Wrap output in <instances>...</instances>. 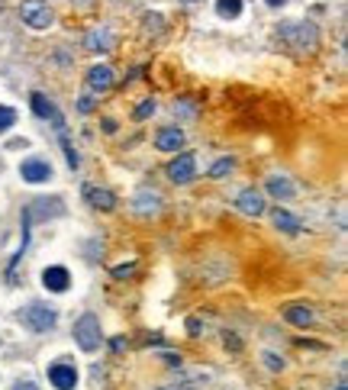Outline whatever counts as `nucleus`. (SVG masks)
Instances as JSON below:
<instances>
[{
	"mask_svg": "<svg viewBox=\"0 0 348 390\" xmlns=\"http://www.w3.org/2000/svg\"><path fill=\"white\" fill-rule=\"evenodd\" d=\"M87 87L91 91H110L113 87V68L110 65H94L91 71H87Z\"/></svg>",
	"mask_w": 348,
	"mask_h": 390,
	"instance_id": "9d476101",
	"label": "nucleus"
},
{
	"mask_svg": "<svg viewBox=\"0 0 348 390\" xmlns=\"http://www.w3.org/2000/svg\"><path fill=\"white\" fill-rule=\"evenodd\" d=\"M268 4H271V7H281V4H284V0H268Z\"/></svg>",
	"mask_w": 348,
	"mask_h": 390,
	"instance_id": "393cba45",
	"label": "nucleus"
},
{
	"mask_svg": "<svg viewBox=\"0 0 348 390\" xmlns=\"http://www.w3.org/2000/svg\"><path fill=\"white\" fill-rule=\"evenodd\" d=\"M84 197H87V203L97 207V210H113L116 207V197H113L110 190H97V188H91V184L84 188Z\"/></svg>",
	"mask_w": 348,
	"mask_h": 390,
	"instance_id": "f8f14e48",
	"label": "nucleus"
},
{
	"mask_svg": "<svg viewBox=\"0 0 348 390\" xmlns=\"http://www.w3.org/2000/svg\"><path fill=\"white\" fill-rule=\"evenodd\" d=\"M278 36L293 52H316V45H320V33L313 23H281Z\"/></svg>",
	"mask_w": 348,
	"mask_h": 390,
	"instance_id": "f03ea898",
	"label": "nucleus"
},
{
	"mask_svg": "<svg viewBox=\"0 0 348 390\" xmlns=\"http://www.w3.org/2000/svg\"><path fill=\"white\" fill-rule=\"evenodd\" d=\"M236 207L242 210V213H249V216H261V213H265V197L258 194L255 188H249V190H242V194H239Z\"/></svg>",
	"mask_w": 348,
	"mask_h": 390,
	"instance_id": "9b49d317",
	"label": "nucleus"
},
{
	"mask_svg": "<svg viewBox=\"0 0 348 390\" xmlns=\"http://www.w3.org/2000/svg\"><path fill=\"white\" fill-rule=\"evenodd\" d=\"M335 390H345V387H335Z\"/></svg>",
	"mask_w": 348,
	"mask_h": 390,
	"instance_id": "bb28decb",
	"label": "nucleus"
},
{
	"mask_svg": "<svg viewBox=\"0 0 348 390\" xmlns=\"http://www.w3.org/2000/svg\"><path fill=\"white\" fill-rule=\"evenodd\" d=\"M216 13L223 20H236L242 13V0H216Z\"/></svg>",
	"mask_w": 348,
	"mask_h": 390,
	"instance_id": "a211bd4d",
	"label": "nucleus"
},
{
	"mask_svg": "<svg viewBox=\"0 0 348 390\" xmlns=\"http://www.w3.org/2000/svg\"><path fill=\"white\" fill-rule=\"evenodd\" d=\"M268 190H271L278 200H290V197L297 194V188L290 184V178H284V175H271V178H268Z\"/></svg>",
	"mask_w": 348,
	"mask_h": 390,
	"instance_id": "ddd939ff",
	"label": "nucleus"
},
{
	"mask_svg": "<svg viewBox=\"0 0 348 390\" xmlns=\"http://www.w3.org/2000/svg\"><path fill=\"white\" fill-rule=\"evenodd\" d=\"M158 197H155V194H148V190H142V194H139V203H136V207H139L142 210V213H155V210H158Z\"/></svg>",
	"mask_w": 348,
	"mask_h": 390,
	"instance_id": "6ab92c4d",
	"label": "nucleus"
},
{
	"mask_svg": "<svg viewBox=\"0 0 348 390\" xmlns=\"http://www.w3.org/2000/svg\"><path fill=\"white\" fill-rule=\"evenodd\" d=\"M13 390H39V387H36V381H29V377H26V381H16Z\"/></svg>",
	"mask_w": 348,
	"mask_h": 390,
	"instance_id": "b1692460",
	"label": "nucleus"
},
{
	"mask_svg": "<svg viewBox=\"0 0 348 390\" xmlns=\"http://www.w3.org/2000/svg\"><path fill=\"white\" fill-rule=\"evenodd\" d=\"M232 168H236V161H232V158H219L213 168H210V175L219 178V175H226V171H232Z\"/></svg>",
	"mask_w": 348,
	"mask_h": 390,
	"instance_id": "412c9836",
	"label": "nucleus"
},
{
	"mask_svg": "<svg viewBox=\"0 0 348 390\" xmlns=\"http://www.w3.org/2000/svg\"><path fill=\"white\" fill-rule=\"evenodd\" d=\"M152 113H155V100H142V104H139V110H136V117H139V119H146V117H152Z\"/></svg>",
	"mask_w": 348,
	"mask_h": 390,
	"instance_id": "4be33fe9",
	"label": "nucleus"
},
{
	"mask_svg": "<svg viewBox=\"0 0 348 390\" xmlns=\"http://www.w3.org/2000/svg\"><path fill=\"white\" fill-rule=\"evenodd\" d=\"M16 320H20L29 332H52V329L58 326V310L49 307V303L33 300V303H26V307L16 313Z\"/></svg>",
	"mask_w": 348,
	"mask_h": 390,
	"instance_id": "f257e3e1",
	"label": "nucleus"
},
{
	"mask_svg": "<svg viewBox=\"0 0 348 390\" xmlns=\"http://www.w3.org/2000/svg\"><path fill=\"white\" fill-rule=\"evenodd\" d=\"M29 104H33V113L36 117H42V119H52V123L58 126V129H65V123H62V113H58V107L52 104L45 94H33L29 97Z\"/></svg>",
	"mask_w": 348,
	"mask_h": 390,
	"instance_id": "1a4fd4ad",
	"label": "nucleus"
},
{
	"mask_svg": "<svg viewBox=\"0 0 348 390\" xmlns=\"http://www.w3.org/2000/svg\"><path fill=\"white\" fill-rule=\"evenodd\" d=\"M155 146H158L161 152H178V148L184 146V133L181 129H161L158 139H155Z\"/></svg>",
	"mask_w": 348,
	"mask_h": 390,
	"instance_id": "4468645a",
	"label": "nucleus"
},
{
	"mask_svg": "<svg viewBox=\"0 0 348 390\" xmlns=\"http://www.w3.org/2000/svg\"><path fill=\"white\" fill-rule=\"evenodd\" d=\"M20 13H23V23L33 29H49V23H52V10L45 0H23Z\"/></svg>",
	"mask_w": 348,
	"mask_h": 390,
	"instance_id": "39448f33",
	"label": "nucleus"
},
{
	"mask_svg": "<svg viewBox=\"0 0 348 390\" xmlns=\"http://www.w3.org/2000/svg\"><path fill=\"white\" fill-rule=\"evenodd\" d=\"M20 178L26 184H45L52 178V165L45 158H26L20 165Z\"/></svg>",
	"mask_w": 348,
	"mask_h": 390,
	"instance_id": "423d86ee",
	"label": "nucleus"
},
{
	"mask_svg": "<svg viewBox=\"0 0 348 390\" xmlns=\"http://www.w3.org/2000/svg\"><path fill=\"white\" fill-rule=\"evenodd\" d=\"M274 226H278L281 232H287V236H297L300 232V223L287 213V210H274Z\"/></svg>",
	"mask_w": 348,
	"mask_h": 390,
	"instance_id": "dca6fc26",
	"label": "nucleus"
},
{
	"mask_svg": "<svg viewBox=\"0 0 348 390\" xmlns=\"http://www.w3.org/2000/svg\"><path fill=\"white\" fill-rule=\"evenodd\" d=\"M13 123H16V110H13V107H0V133L10 129Z\"/></svg>",
	"mask_w": 348,
	"mask_h": 390,
	"instance_id": "aec40b11",
	"label": "nucleus"
},
{
	"mask_svg": "<svg viewBox=\"0 0 348 390\" xmlns=\"http://www.w3.org/2000/svg\"><path fill=\"white\" fill-rule=\"evenodd\" d=\"M42 284L49 287L52 293H65V291L71 287V274H68V268H62V265L45 268V271H42Z\"/></svg>",
	"mask_w": 348,
	"mask_h": 390,
	"instance_id": "6e6552de",
	"label": "nucleus"
},
{
	"mask_svg": "<svg viewBox=\"0 0 348 390\" xmlns=\"http://www.w3.org/2000/svg\"><path fill=\"white\" fill-rule=\"evenodd\" d=\"M194 171H197L194 155H178V158L168 165V178H171L174 184H190L194 181Z\"/></svg>",
	"mask_w": 348,
	"mask_h": 390,
	"instance_id": "0eeeda50",
	"label": "nucleus"
},
{
	"mask_svg": "<svg viewBox=\"0 0 348 390\" xmlns=\"http://www.w3.org/2000/svg\"><path fill=\"white\" fill-rule=\"evenodd\" d=\"M110 45H113L110 29H94V33L87 36V49L91 52H110Z\"/></svg>",
	"mask_w": 348,
	"mask_h": 390,
	"instance_id": "2eb2a0df",
	"label": "nucleus"
},
{
	"mask_svg": "<svg viewBox=\"0 0 348 390\" xmlns=\"http://www.w3.org/2000/svg\"><path fill=\"white\" fill-rule=\"evenodd\" d=\"M284 320L293 323V326H310V323H313V310L310 307H287Z\"/></svg>",
	"mask_w": 348,
	"mask_h": 390,
	"instance_id": "f3484780",
	"label": "nucleus"
},
{
	"mask_svg": "<svg viewBox=\"0 0 348 390\" xmlns=\"http://www.w3.org/2000/svg\"><path fill=\"white\" fill-rule=\"evenodd\" d=\"M181 4H200V0H181Z\"/></svg>",
	"mask_w": 348,
	"mask_h": 390,
	"instance_id": "a878e982",
	"label": "nucleus"
},
{
	"mask_svg": "<svg viewBox=\"0 0 348 390\" xmlns=\"http://www.w3.org/2000/svg\"><path fill=\"white\" fill-rule=\"evenodd\" d=\"M75 339H77V345H81L84 352H97V349H100V342H104L97 316H94V313H84L81 320L75 323Z\"/></svg>",
	"mask_w": 348,
	"mask_h": 390,
	"instance_id": "7ed1b4c3",
	"label": "nucleus"
},
{
	"mask_svg": "<svg viewBox=\"0 0 348 390\" xmlns=\"http://www.w3.org/2000/svg\"><path fill=\"white\" fill-rule=\"evenodd\" d=\"M49 384L55 390H75L77 387V368L71 358H58L49 364Z\"/></svg>",
	"mask_w": 348,
	"mask_h": 390,
	"instance_id": "20e7f679",
	"label": "nucleus"
},
{
	"mask_svg": "<svg viewBox=\"0 0 348 390\" xmlns=\"http://www.w3.org/2000/svg\"><path fill=\"white\" fill-rule=\"evenodd\" d=\"M265 362H268V368H271V371H281V368H284V358L271 355V352H268V355H265Z\"/></svg>",
	"mask_w": 348,
	"mask_h": 390,
	"instance_id": "5701e85b",
	"label": "nucleus"
}]
</instances>
